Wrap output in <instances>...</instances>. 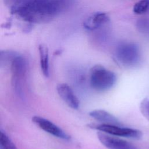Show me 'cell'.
<instances>
[{
    "instance_id": "obj_1",
    "label": "cell",
    "mask_w": 149,
    "mask_h": 149,
    "mask_svg": "<svg viewBox=\"0 0 149 149\" xmlns=\"http://www.w3.org/2000/svg\"><path fill=\"white\" fill-rule=\"evenodd\" d=\"M75 0H23L10 11L29 23H47L70 8Z\"/></svg>"
},
{
    "instance_id": "obj_2",
    "label": "cell",
    "mask_w": 149,
    "mask_h": 149,
    "mask_svg": "<svg viewBox=\"0 0 149 149\" xmlns=\"http://www.w3.org/2000/svg\"><path fill=\"white\" fill-rule=\"evenodd\" d=\"M10 67L13 90L17 95L23 98L28 68L27 60L23 56L18 54L12 61Z\"/></svg>"
},
{
    "instance_id": "obj_3",
    "label": "cell",
    "mask_w": 149,
    "mask_h": 149,
    "mask_svg": "<svg viewBox=\"0 0 149 149\" xmlns=\"http://www.w3.org/2000/svg\"><path fill=\"white\" fill-rule=\"evenodd\" d=\"M115 73L101 65H95L90 72V84L97 91H104L111 89L116 83Z\"/></svg>"
},
{
    "instance_id": "obj_4",
    "label": "cell",
    "mask_w": 149,
    "mask_h": 149,
    "mask_svg": "<svg viewBox=\"0 0 149 149\" xmlns=\"http://www.w3.org/2000/svg\"><path fill=\"white\" fill-rule=\"evenodd\" d=\"M114 56L118 63L126 68L136 66L141 60L139 48L133 42L119 44L116 47Z\"/></svg>"
},
{
    "instance_id": "obj_5",
    "label": "cell",
    "mask_w": 149,
    "mask_h": 149,
    "mask_svg": "<svg viewBox=\"0 0 149 149\" xmlns=\"http://www.w3.org/2000/svg\"><path fill=\"white\" fill-rule=\"evenodd\" d=\"M91 128L98 130L108 134L134 139H139L142 136V133L139 130L123 127L122 125H105V124H91Z\"/></svg>"
},
{
    "instance_id": "obj_6",
    "label": "cell",
    "mask_w": 149,
    "mask_h": 149,
    "mask_svg": "<svg viewBox=\"0 0 149 149\" xmlns=\"http://www.w3.org/2000/svg\"><path fill=\"white\" fill-rule=\"evenodd\" d=\"M33 122L45 132L58 138L68 140L70 137L61 127L44 118L39 116H34L32 118Z\"/></svg>"
},
{
    "instance_id": "obj_7",
    "label": "cell",
    "mask_w": 149,
    "mask_h": 149,
    "mask_svg": "<svg viewBox=\"0 0 149 149\" xmlns=\"http://www.w3.org/2000/svg\"><path fill=\"white\" fill-rule=\"evenodd\" d=\"M97 137L100 141L108 149H137L126 140L102 132L97 133Z\"/></svg>"
},
{
    "instance_id": "obj_8",
    "label": "cell",
    "mask_w": 149,
    "mask_h": 149,
    "mask_svg": "<svg viewBox=\"0 0 149 149\" xmlns=\"http://www.w3.org/2000/svg\"><path fill=\"white\" fill-rule=\"evenodd\" d=\"M56 90L59 97L69 107L73 109L79 108L80 101L68 84L59 83L56 86Z\"/></svg>"
},
{
    "instance_id": "obj_9",
    "label": "cell",
    "mask_w": 149,
    "mask_h": 149,
    "mask_svg": "<svg viewBox=\"0 0 149 149\" xmlns=\"http://www.w3.org/2000/svg\"><path fill=\"white\" fill-rule=\"evenodd\" d=\"M110 20L105 12H97L89 16L83 22L84 27L90 31L95 30L108 23Z\"/></svg>"
},
{
    "instance_id": "obj_10",
    "label": "cell",
    "mask_w": 149,
    "mask_h": 149,
    "mask_svg": "<svg viewBox=\"0 0 149 149\" xmlns=\"http://www.w3.org/2000/svg\"><path fill=\"white\" fill-rule=\"evenodd\" d=\"M89 115L101 124L122 125L115 116L103 109L93 110L89 112Z\"/></svg>"
},
{
    "instance_id": "obj_11",
    "label": "cell",
    "mask_w": 149,
    "mask_h": 149,
    "mask_svg": "<svg viewBox=\"0 0 149 149\" xmlns=\"http://www.w3.org/2000/svg\"><path fill=\"white\" fill-rule=\"evenodd\" d=\"M38 52L41 72L43 75L47 77L49 75L48 48L44 44H40L38 46Z\"/></svg>"
},
{
    "instance_id": "obj_12",
    "label": "cell",
    "mask_w": 149,
    "mask_h": 149,
    "mask_svg": "<svg viewBox=\"0 0 149 149\" xmlns=\"http://www.w3.org/2000/svg\"><path fill=\"white\" fill-rule=\"evenodd\" d=\"M18 54L17 52L13 51L4 50L0 52V65L1 67L10 65L13 59Z\"/></svg>"
},
{
    "instance_id": "obj_13",
    "label": "cell",
    "mask_w": 149,
    "mask_h": 149,
    "mask_svg": "<svg viewBox=\"0 0 149 149\" xmlns=\"http://www.w3.org/2000/svg\"><path fill=\"white\" fill-rule=\"evenodd\" d=\"M133 11L136 15L149 13V0H140L137 2L133 6Z\"/></svg>"
},
{
    "instance_id": "obj_14",
    "label": "cell",
    "mask_w": 149,
    "mask_h": 149,
    "mask_svg": "<svg viewBox=\"0 0 149 149\" xmlns=\"http://www.w3.org/2000/svg\"><path fill=\"white\" fill-rule=\"evenodd\" d=\"M0 149H17L9 137L2 130L0 131Z\"/></svg>"
},
{
    "instance_id": "obj_15",
    "label": "cell",
    "mask_w": 149,
    "mask_h": 149,
    "mask_svg": "<svg viewBox=\"0 0 149 149\" xmlns=\"http://www.w3.org/2000/svg\"><path fill=\"white\" fill-rule=\"evenodd\" d=\"M137 30L144 36L149 37V19L141 18L136 23Z\"/></svg>"
},
{
    "instance_id": "obj_16",
    "label": "cell",
    "mask_w": 149,
    "mask_h": 149,
    "mask_svg": "<svg viewBox=\"0 0 149 149\" xmlns=\"http://www.w3.org/2000/svg\"><path fill=\"white\" fill-rule=\"evenodd\" d=\"M140 110L142 115L149 120V96L141 101L140 104Z\"/></svg>"
}]
</instances>
